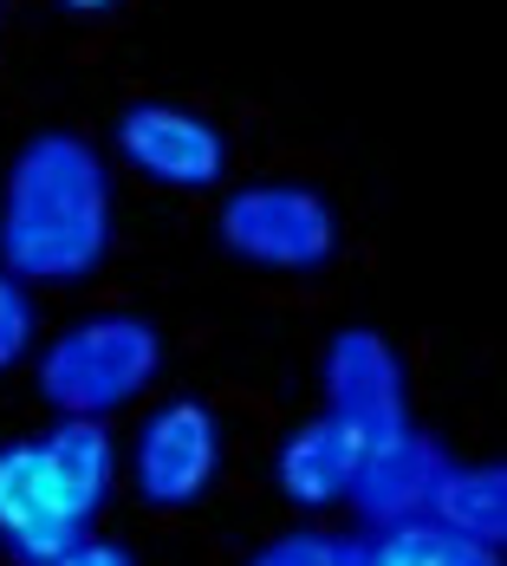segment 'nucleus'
Instances as JSON below:
<instances>
[{
	"label": "nucleus",
	"mask_w": 507,
	"mask_h": 566,
	"mask_svg": "<svg viewBox=\"0 0 507 566\" xmlns=\"http://www.w3.org/2000/svg\"><path fill=\"white\" fill-rule=\"evenodd\" d=\"M112 248V170L105 157L72 137L40 130L20 144L0 189V268L13 281H85Z\"/></svg>",
	"instance_id": "f257e3e1"
},
{
	"label": "nucleus",
	"mask_w": 507,
	"mask_h": 566,
	"mask_svg": "<svg viewBox=\"0 0 507 566\" xmlns=\"http://www.w3.org/2000/svg\"><path fill=\"white\" fill-rule=\"evenodd\" d=\"M163 371V333L137 313H98L65 326L40 365L33 385L53 417H112L130 397H144Z\"/></svg>",
	"instance_id": "f03ea898"
},
{
	"label": "nucleus",
	"mask_w": 507,
	"mask_h": 566,
	"mask_svg": "<svg viewBox=\"0 0 507 566\" xmlns=\"http://www.w3.org/2000/svg\"><path fill=\"white\" fill-rule=\"evenodd\" d=\"M215 234L234 261L267 274H319L338 248L332 202L306 182H247L215 209Z\"/></svg>",
	"instance_id": "7ed1b4c3"
},
{
	"label": "nucleus",
	"mask_w": 507,
	"mask_h": 566,
	"mask_svg": "<svg viewBox=\"0 0 507 566\" xmlns=\"http://www.w3.org/2000/svg\"><path fill=\"white\" fill-rule=\"evenodd\" d=\"M222 469V423L202 397H169L137 423L130 443V489L150 509H189L209 495Z\"/></svg>",
	"instance_id": "20e7f679"
},
{
	"label": "nucleus",
	"mask_w": 507,
	"mask_h": 566,
	"mask_svg": "<svg viewBox=\"0 0 507 566\" xmlns=\"http://www.w3.org/2000/svg\"><path fill=\"white\" fill-rule=\"evenodd\" d=\"M319 385H326V410L358 437V443H378L397 437L410 423V378H403V352L371 326H345L326 345V365H319Z\"/></svg>",
	"instance_id": "39448f33"
},
{
	"label": "nucleus",
	"mask_w": 507,
	"mask_h": 566,
	"mask_svg": "<svg viewBox=\"0 0 507 566\" xmlns=\"http://www.w3.org/2000/svg\"><path fill=\"white\" fill-rule=\"evenodd\" d=\"M117 157L163 189H215L228 170V137L189 105H130L117 117Z\"/></svg>",
	"instance_id": "423d86ee"
},
{
	"label": "nucleus",
	"mask_w": 507,
	"mask_h": 566,
	"mask_svg": "<svg viewBox=\"0 0 507 566\" xmlns=\"http://www.w3.org/2000/svg\"><path fill=\"white\" fill-rule=\"evenodd\" d=\"M78 534H92L72 502L59 495L53 462L40 450V437L0 443V547L20 566H46L53 554H65Z\"/></svg>",
	"instance_id": "0eeeda50"
},
{
	"label": "nucleus",
	"mask_w": 507,
	"mask_h": 566,
	"mask_svg": "<svg viewBox=\"0 0 507 566\" xmlns=\"http://www.w3.org/2000/svg\"><path fill=\"white\" fill-rule=\"evenodd\" d=\"M443 469H450V450H443L430 430L403 423L397 437L365 443L358 469H351L345 502H351V514L365 521V534H371V527H397V521H416V514L430 509Z\"/></svg>",
	"instance_id": "6e6552de"
},
{
	"label": "nucleus",
	"mask_w": 507,
	"mask_h": 566,
	"mask_svg": "<svg viewBox=\"0 0 507 566\" xmlns=\"http://www.w3.org/2000/svg\"><path fill=\"white\" fill-rule=\"evenodd\" d=\"M365 443L338 423L332 410L306 417L299 430H286L281 455H274V489H281L293 509L319 514V509H338L345 489H351V469H358Z\"/></svg>",
	"instance_id": "1a4fd4ad"
},
{
	"label": "nucleus",
	"mask_w": 507,
	"mask_h": 566,
	"mask_svg": "<svg viewBox=\"0 0 507 566\" xmlns=\"http://www.w3.org/2000/svg\"><path fill=\"white\" fill-rule=\"evenodd\" d=\"M40 450L53 462V482L59 495L72 502V514L92 527L98 509L112 502L117 489V443H112V423L105 417H59L53 430L40 437Z\"/></svg>",
	"instance_id": "9d476101"
},
{
	"label": "nucleus",
	"mask_w": 507,
	"mask_h": 566,
	"mask_svg": "<svg viewBox=\"0 0 507 566\" xmlns=\"http://www.w3.org/2000/svg\"><path fill=\"white\" fill-rule=\"evenodd\" d=\"M332 566H501V547H475L450 527H436L430 514H416L397 527L332 541Z\"/></svg>",
	"instance_id": "9b49d317"
},
{
	"label": "nucleus",
	"mask_w": 507,
	"mask_h": 566,
	"mask_svg": "<svg viewBox=\"0 0 507 566\" xmlns=\"http://www.w3.org/2000/svg\"><path fill=\"white\" fill-rule=\"evenodd\" d=\"M423 514L436 527L462 534V541H475V547H501L507 541V469L501 462H450Z\"/></svg>",
	"instance_id": "f8f14e48"
},
{
	"label": "nucleus",
	"mask_w": 507,
	"mask_h": 566,
	"mask_svg": "<svg viewBox=\"0 0 507 566\" xmlns=\"http://www.w3.org/2000/svg\"><path fill=\"white\" fill-rule=\"evenodd\" d=\"M33 333H40V306H33V293H27V281H13V274L0 268V378L33 352Z\"/></svg>",
	"instance_id": "ddd939ff"
},
{
	"label": "nucleus",
	"mask_w": 507,
	"mask_h": 566,
	"mask_svg": "<svg viewBox=\"0 0 507 566\" xmlns=\"http://www.w3.org/2000/svg\"><path fill=\"white\" fill-rule=\"evenodd\" d=\"M247 566H332V534L293 527V534H281V541H267L261 554H247Z\"/></svg>",
	"instance_id": "4468645a"
},
{
	"label": "nucleus",
	"mask_w": 507,
	"mask_h": 566,
	"mask_svg": "<svg viewBox=\"0 0 507 566\" xmlns=\"http://www.w3.org/2000/svg\"><path fill=\"white\" fill-rule=\"evenodd\" d=\"M46 566H137L130 547H117V541H92V534H78L65 554H53Z\"/></svg>",
	"instance_id": "2eb2a0df"
},
{
	"label": "nucleus",
	"mask_w": 507,
	"mask_h": 566,
	"mask_svg": "<svg viewBox=\"0 0 507 566\" xmlns=\"http://www.w3.org/2000/svg\"><path fill=\"white\" fill-rule=\"evenodd\" d=\"M65 13H105V7H117V0H59Z\"/></svg>",
	"instance_id": "dca6fc26"
}]
</instances>
